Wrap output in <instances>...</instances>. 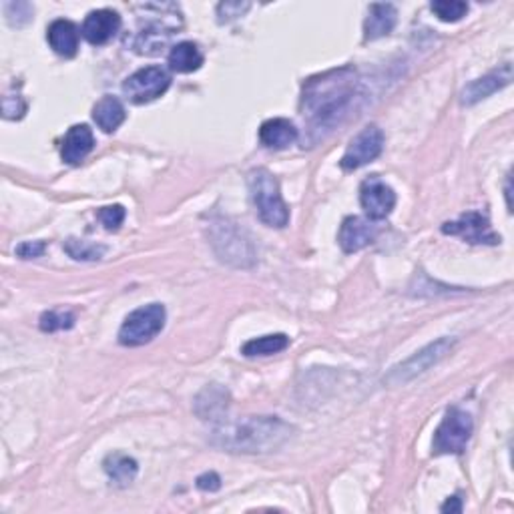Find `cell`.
<instances>
[{
	"label": "cell",
	"mask_w": 514,
	"mask_h": 514,
	"mask_svg": "<svg viewBox=\"0 0 514 514\" xmlns=\"http://www.w3.org/2000/svg\"><path fill=\"white\" fill-rule=\"evenodd\" d=\"M165 308L161 304H149L131 312L119 330V341L123 346L137 348L149 344L157 338L165 325Z\"/></svg>",
	"instance_id": "5"
},
{
	"label": "cell",
	"mask_w": 514,
	"mask_h": 514,
	"mask_svg": "<svg viewBox=\"0 0 514 514\" xmlns=\"http://www.w3.org/2000/svg\"><path fill=\"white\" fill-rule=\"evenodd\" d=\"M360 203L372 222H380L392 214L396 206V193L378 175L366 179L360 187Z\"/></svg>",
	"instance_id": "11"
},
{
	"label": "cell",
	"mask_w": 514,
	"mask_h": 514,
	"mask_svg": "<svg viewBox=\"0 0 514 514\" xmlns=\"http://www.w3.org/2000/svg\"><path fill=\"white\" fill-rule=\"evenodd\" d=\"M103 468L117 486H129L137 476L139 464L135 459H131V456L127 454L113 452L107 456V459H105Z\"/></svg>",
	"instance_id": "21"
},
{
	"label": "cell",
	"mask_w": 514,
	"mask_h": 514,
	"mask_svg": "<svg viewBox=\"0 0 514 514\" xmlns=\"http://www.w3.org/2000/svg\"><path fill=\"white\" fill-rule=\"evenodd\" d=\"M169 69L173 72H193L201 69L203 55L195 43H179L169 53Z\"/></svg>",
	"instance_id": "22"
},
{
	"label": "cell",
	"mask_w": 514,
	"mask_h": 514,
	"mask_svg": "<svg viewBox=\"0 0 514 514\" xmlns=\"http://www.w3.org/2000/svg\"><path fill=\"white\" fill-rule=\"evenodd\" d=\"M4 14L11 27H24V24H29L32 21L35 6L30 3H6Z\"/></svg>",
	"instance_id": "27"
},
{
	"label": "cell",
	"mask_w": 514,
	"mask_h": 514,
	"mask_svg": "<svg viewBox=\"0 0 514 514\" xmlns=\"http://www.w3.org/2000/svg\"><path fill=\"white\" fill-rule=\"evenodd\" d=\"M46 251L45 241H22L19 248H16V256L22 259H35L40 257Z\"/></svg>",
	"instance_id": "30"
},
{
	"label": "cell",
	"mask_w": 514,
	"mask_h": 514,
	"mask_svg": "<svg viewBox=\"0 0 514 514\" xmlns=\"http://www.w3.org/2000/svg\"><path fill=\"white\" fill-rule=\"evenodd\" d=\"M198 488L206 493H215L222 488V478H219V475H215V472H206V475H201L198 478Z\"/></svg>",
	"instance_id": "31"
},
{
	"label": "cell",
	"mask_w": 514,
	"mask_h": 514,
	"mask_svg": "<svg viewBox=\"0 0 514 514\" xmlns=\"http://www.w3.org/2000/svg\"><path fill=\"white\" fill-rule=\"evenodd\" d=\"M364 97L354 67H341L308 79L301 91V115L308 123L309 139L317 143L352 115Z\"/></svg>",
	"instance_id": "1"
},
{
	"label": "cell",
	"mask_w": 514,
	"mask_h": 514,
	"mask_svg": "<svg viewBox=\"0 0 514 514\" xmlns=\"http://www.w3.org/2000/svg\"><path fill=\"white\" fill-rule=\"evenodd\" d=\"M171 85V77L165 69L161 67H145L131 75L123 83V93L131 103L145 105L167 91Z\"/></svg>",
	"instance_id": "8"
},
{
	"label": "cell",
	"mask_w": 514,
	"mask_h": 514,
	"mask_svg": "<svg viewBox=\"0 0 514 514\" xmlns=\"http://www.w3.org/2000/svg\"><path fill=\"white\" fill-rule=\"evenodd\" d=\"M442 233L459 235L468 243H483V246H496L501 238L493 232L491 222L485 215L470 211V214L460 215L456 222H448L442 225Z\"/></svg>",
	"instance_id": "10"
},
{
	"label": "cell",
	"mask_w": 514,
	"mask_h": 514,
	"mask_svg": "<svg viewBox=\"0 0 514 514\" xmlns=\"http://www.w3.org/2000/svg\"><path fill=\"white\" fill-rule=\"evenodd\" d=\"M125 107L117 97H103V99L93 107V119L95 123L103 129L105 133H113L117 131L121 125L125 123Z\"/></svg>",
	"instance_id": "20"
},
{
	"label": "cell",
	"mask_w": 514,
	"mask_h": 514,
	"mask_svg": "<svg viewBox=\"0 0 514 514\" xmlns=\"http://www.w3.org/2000/svg\"><path fill=\"white\" fill-rule=\"evenodd\" d=\"M382 151H384V133L380 127L370 125L352 139L340 165L344 171H356L378 159Z\"/></svg>",
	"instance_id": "9"
},
{
	"label": "cell",
	"mask_w": 514,
	"mask_h": 514,
	"mask_svg": "<svg viewBox=\"0 0 514 514\" xmlns=\"http://www.w3.org/2000/svg\"><path fill=\"white\" fill-rule=\"evenodd\" d=\"M121 29V16L119 13L111 11V8H101V11H93L87 14V19L80 27L83 37L91 45H107L109 40L117 35Z\"/></svg>",
	"instance_id": "13"
},
{
	"label": "cell",
	"mask_w": 514,
	"mask_h": 514,
	"mask_svg": "<svg viewBox=\"0 0 514 514\" xmlns=\"http://www.w3.org/2000/svg\"><path fill=\"white\" fill-rule=\"evenodd\" d=\"M293 428L277 416H249L246 420L215 428L211 444L227 452L265 454L282 448Z\"/></svg>",
	"instance_id": "2"
},
{
	"label": "cell",
	"mask_w": 514,
	"mask_h": 514,
	"mask_svg": "<svg viewBox=\"0 0 514 514\" xmlns=\"http://www.w3.org/2000/svg\"><path fill=\"white\" fill-rule=\"evenodd\" d=\"M378 235V227L372 219H364V217H346L344 223L340 227V248L346 251V254H356L364 248H368L370 243L376 240Z\"/></svg>",
	"instance_id": "12"
},
{
	"label": "cell",
	"mask_w": 514,
	"mask_h": 514,
	"mask_svg": "<svg viewBox=\"0 0 514 514\" xmlns=\"http://www.w3.org/2000/svg\"><path fill=\"white\" fill-rule=\"evenodd\" d=\"M259 141L267 149H285L293 141H298V129L290 119H269L259 127Z\"/></svg>",
	"instance_id": "18"
},
{
	"label": "cell",
	"mask_w": 514,
	"mask_h": 514,
	"mask_svg": "<svg viewBox=\"0 0 514 514\" xmlns=\"http://www.w3.org/2000/svg\"><path fill=\"white\" fill-rule=\"evenodd\" d=\"M510 80H512V67L507 63V64H502L501 69L488 72L486 77L472 80V83L462 91L460 103L467 105V107H472V105H476L483 99H486V97L501 91V88L507 87Z\"/></svg>",
	"instance_id": "14"
},
{
	"label": "cell",
	"mask_w": 514,
	"mask_h": 514,
	"mask_svg": "<svg viewBox=\"0 0 514 514\" xmlns=\"http://www.w3.org/2000/svg\"><path fill=\"white\" fill-rule=\"evenodd\" d=\"M46 40L56 55L72 59L79 51V29L71 21L59 19L48 24Z\"/></svg>",
	"instance_id": "16"
},
{
	"label": "cell",
	"mask_w": 514,
	"mask_h": 514,
	"mask_svg": "<svg viewBox=\"0 0 514 514\" xmlns=\"http://www.w3.org/2000/svg\"><path fill=\"white\" fill-rule=\"evenodd\" d=\"M472 416L460 408H448L438 430L432 440V452L434 454H462L472 436Z\"/></svg>",
	"instance_id": "6"
},
{
	"label": "cell",
	"mask_w": 514,
	"mask_h": 514,
	"mask_svg": "<svg viewBox=\"0 0 514 514\" xmlns=\"http://www.w3.org/2000/svg\"><path fill=\"white\" fill-rule=\"evenodd\" d=\"M97 217H99V222L105 225V230L117 232L125 222V209L123 206H109L97 211Z\"/></svg>",
	"instance_id": "28"
},
{
	"label": "cell",
	"mask_w": 514,
	"mask_h": 514,
	"mask_svg": "<svg viewBox=\"0 0 514 514\" xmlns=\"http://www.w3.org/2000/svg\"><path fill=\"white\" fill-rule=\"evenodd\" d=\"M75 314L64 312V309H51V312H45L40 316V330L43 332H61V330H71L75 325Z\"/></svg>",
	"instance_id": "26"
},
{
	"label": "cell",
	"mask_w": 514,
	"mask_h": 514,
	"mask_svg": "<svg viewBox=\"0 0 514 514\" xmlns=\"http://www.w3.org/2000/svg\"><path fill=\"white\" fill-rule=\"evenodd\" d=\"M230 408V394L217 384L207 386L195 400V412L201 420H222Z\"/></svg>",
	"instance_id": "19"
},
{
	"label": "cell",
	"mask_w": 514,
	"mask_h": 514,
	"mask_svg": "<svg viewBox=\"0 0 514 514\" xmlns=\"http://www.w3.org/2000/svg\"><path fill=\"white\" fill-rule=\"evenodd\" d=\"M93 147H95L93 131L87 125H72L63 141L61 149L63 161L69 163V165H79V163L85 161L87 155L93 151Z\"/></svg>",
	"instance_id": "15"
},
{
	"label": "cell",
	"mask_w": 514,
	"mask_h": 514,
	"mask_svg": "<svg viewBox=\"0 0 514 514\" xmlns=\"http://www.w3.org/2000/svg\"><path fill=\"white\" fill-rule=\"evenodd\" d=\"M396 19L398 11L394 4H370L368 19L364 22V40H378L382 37H388L396 27Z\"/></svg>",
	"instance_id": "17"
},
{
	"label": "cell",
	"mask_w": 514,
	"mask_h": 514,
	"mask_svg": "<svg viewBox=\"0 0 514 514\" xmlns=\"http://www.w3.org/2000/svg\"><path fill=\"white\" fill-rule=\"evenodd\" d=\"M430 8L442 22H456L462 16H467L468 3H462V0H434Z\"/></svg>",
	"instance_id": "25"
},
{
	"label": "cell",
	"mask_w": 514,
	"mask_h": 514,
	"mask_svg": "<svg viewBox=\"0 0 514 514\" xmlns=\"http://www.w3.org/2000/svg\"><path fill=\"white\" fill-rule=\"evenodd\" d=\"M249 8V3H222L217 6V16L219 22H230L233 19H238Z\"/></svg>",
	"instance_id": "29"
},
{
	"label": "cell",
	"mask_w": 514,
	"mask_h": 514,
	"mask_svg": "<svg viewBox=\"0 0 514 514\" xmlns=\"http://www.w3.org/2000/svg\"><path fill=\"white\" fill-rule=\"evenodd\" d=\"M211 243H214L219 259L225 264L238 267H249L256 264L254 243L235 227V223L215 222L211 225Z\"/></svg>",
	"instance_id": "4"
},
{
	"label": "cell",
	"mask_w": 514,
	"mask_h": 514,
	"mask_svg": "<svg viewBox=\"0 0 514 514\" xmlns=\"http://www.w3.org/2000/svg\"><path fill=\"white\" fill-rule=\"evenodd\" d=\"M249 191L261 222L277 230L290 223V209L280 193V183L267 169L251 171Z\"/></svg>",
	"instance_id": "3"
},
{
	"label": "cell",
	"mask_w": 514,
	"mask_h": 514,
	"mask_svg": "<svg viewBox=\"0 0 514 514\" xmlns=\"http://www.w3.org/2000/svg\"><path fill=\"white\" fill-rule=\"evenodd\" d=\"M456 346V338H440L436 341H432L426 348H422L420 352H416L412 358H408L406 362L394 366L390 370L384 382L388 386H404L408 382H412L416 376H420L426 370H430L432 366L438 364L440 360L452 352V348Z\"/></svg>",
	"instance_id": "7"
},
{
	"label": "cell",
	"mask_w": 514,
	"mask_h": 514,
	"mask_svg": "<svg viewBox=\"0 0 514 514\" xmlns=\"http://www.w3.org/2000/svg\"><path fill=\"white\" fill-rule=\"evenodd\" d=\"M290 346V338L285 333H272V336H261L256 340H249L241 346V354L248 358L256 356H274L283 352Z\"/></svg>",
	"instance_id": "23"
},
{
	"label": "cell",
	"mask_w": 514,
	"mask_h": 514,
	"mask_svg": "<svg viewBox=\"0 0 514 514\" xmlns=\"http://www.w3.org/2000/svg\"><path fill=\"white\" fill-rule=\"evenodd\" d=\"M440 510H442V512H462L460 499H459V496H452V499H448L442 504V509H440Z\"/></svg>",
	"instance_id": "32"
},
{
	"label": "cell",
	"mask_w": 514,
	"mask_h": 514,
	"mask_svg": "<svg viewBox=\"0 0 514 514\" xmlns=\"http://www.w3.org/2000/svg\"><path fill=\"white\" fill-rule=\"evenodd\" d=\"M64 251H67V254L77 261H99L105 254H107V248L71 238L64 241Z\"/></svg>",
	"instance_id": "24"
}]
</instances>
